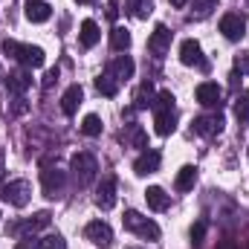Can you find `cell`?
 I'll return each instance as SVG.
<instances>
[{
	"instance_id": "cell-1",
	"label": "cell",
	"mask_w": 249,
	"mask_h": 249,
	"mask_svg": "<svg viewBox=\"0 0 249 249\" xmlns=\"http://www.w3.org/2000/svg\"><path fill=\"white\" fill-rule=\"evenodd\" d=\"M177 127V107H174V93L171 90H160L157 93V105H154V130L160 136L174 133Z\"/></svg>"
},
{
	"instance_id": "cell-2",
	"label": "cell",
	"mask_w": 249,
	"mask_h": 249,
	"mask_svg": "<svg viewBox=\"0 0 249 249\" xmlns=\"http://www.w3.org/2000/svg\"><path fill=\"white\" fill-rule=\"evenodd\" d=\"M3 53L9 55V58H15V61H20L23 67H44L47 61V55H44V50L41 47H32V44H18V41H3Z\"/></svg>"
},
{
	"instance_id": "cell-3",
	"label": "cell",
	"mask_w": 249,
	"mask_h": 249,
	"mask_svg": "<svg viewBox=\"0 0 249 249\" xmlns=\"http://www.w3.org/2000/svg\"><path fill=\"white\" fill-rule=\"evenodd\" d=\"M122 223H124L127 232H133V235H139V238H145V241H160V226H157L151 217L139 214L136 209H127V212H124Z\"/></svg>"
},
{
	"instance_id": "cell-4",
	"label": "cell",
	"mask_w": 249,
	"mask_h": 249,
	"mask_svg": "<svg viewBox=\"0 0 249 249\" xmlns=\"http://www.w3.org/2000/svg\"><path fill=\"white\" fill-rule=\"evenodd\" d=\"M70 171H72V180L75 186H90L96 180V171H99V162L93 154H75L70 160Z\"/></svg>"
},
{
	"instance_id": "cell-5",
	"label": "cell",
	"mask_w": 249,
	"mask_h": 249,
	"mask_svg": "<svg viewBox=\"0 0 249 249\" xmlns=\"http://www.w3.org/2000/svg\"><path fill=\"white\" fill-rule=\"evenodd\" d=\"M0 197H3L9 206L23 209V206L29 203V197H32V186H29L26 180H9L6 186H0Z\"/></svg>"
},
{
	"instance_id": "cell-6",
	"label": "cell",
	"mask_w": 249,
	"mask_h": 249,
	"mask_svg": "<svg viewBox=\"0 0 249 249\" xmlns=\"http://www.w3.org/2000/svg\"><path fill=\"white\" fill-rule=\"evenodd\" d=\"M64 183H67V174L61 168L44 162V168H41V188H44V194L47 197H58L64 191Z\"/></svg>"
},
{
	"instance_id": "cell-7",
	"label": "cell",
	"mask_w": 249,
	"mask_h": 249,
	"mask_svg": "<svg viewBox=\"0 0 249 249\" xmlns=\"http://www.w3.org/2000/svg\"><path fill=\"white\" fill-rule=\"evenodd\" d=\"M50 226V212H38L35 217H26V220H18V223H9L6 232L18 235V238H26V235H35L38 229H47Z\"/></svg>"
},
{
	"instance_id": "cell-8",
	"label": "cell",
	"mask_w": 249,
	"mask_h": 249,
	"mask_svg": "<svg viewBox=\"0 0 249 249\" xmlns=\"http://www.w3.org/2000/svg\"><path fill=\"white\" fill-rule=\"evenodd\" d=\"M84 238L87 241H93L96 247H110L113 244V229L105 223V220H90L87 226H84Z\"/></svg>"
},
{
	"instance_id": "cell-9",
	"label": "cell",
	"mask_w": 249,
	"mask_h": 249,
	"mask_svg": "<svg viewBox=\"0 0 249 249\" xmlns=\"http://www.w3.org/2000/svg\"><path fill=\"white\" fill-rule=\"evenodd\" d=\"M220 32H223L226 41H241L247 35V20L241 15H235V12H229V15L220 18Z\"/></svg>"
},
{
	"instance_id": "cell-10",
	"label": "cell",
	"mask_w": 249,
	"mask_h": 249,
	"mask_svg": "<svg viewBox=\"0 0 249 249\" xmlns=\"http://www.w3.org/2000/svg\"><path fill=\"white\" fill-rule=\"evenodd\" d=\"M160 162H162L160 151H154V148H145V151L136 157V162H133V171H136L139 177H148V174H157V171H160Z\"/></svg>"
},
{
	"instance_id": "cell-11",
	"label": "cell",
	"mask_w": 249,
	"mask_h": 249,
	"mask_svg": "<svg viewBox=\"0 0 249 249\" xmlns=\"http://www.w3.org/2000/svg\"><path fill=\"white\" fill-rule=\"evenodd\" d=\"M180 61L186 64V67H200V70H206V67H209L206 58H203L200 44H197L194 38H186V41L180 44Z\"/></svg>"
},
{
	"instance_id": "cell-12",
	"label": "cell",
	"mask_w": 249,
	"mask_h": 249,
	"mask_svg": "<svg viewBox=\"0 0 249 249\" xmlns=\"http://www.w3.org/2000/svg\"><path fill=\"white\" fill-rule=\"evenodd\" d=\"M148 50H151L157 58L171 50V29H168L165 23H157V29H154L151 38H148Z\"/></svg>"
},
{
	"instance_id": "cell-13",
	"label": "cell",
	"mask_w": 249,
	"mask_h": 249,
	"mask_svg": "<svg viewBox=\"0 0 249 249\" xmlns=\"http://www.w3.org/2000/svg\"><path fill=\"white\" fill-rule=\"evenodd\" d=\"M194 96H197V102H200L203 107H220V96H223V90H220L217 81H203V84H197Z\"/></svg>"
},
{
	"instance_id": "cell-14",
	"label": "cell",
	"mask_w": 249,
	"mask_h": 249,
	"mask_svg": "<svg viewBox=\"0 0 249 249\" xmlns=\"http://www.w3.org/2000/svg\"><path fill=\"white\" fill-rule=\"evenodd\" d=\"M96 206L102 209V212H107V209H113L116 206V180L113 177H105L99 188H96Z\"/></svg>"
},
{
	"instance_id": "cell-15",
	"label": "cell",
	"mask_w": 249,
	"mask_h": 249,
	"mask_svg": "<svg viewBox=\"0 0 249 249\" xmlns=\"http://www.w3.org/2000/svg\"><path fill=\"white\" fill-rule=\"evenodd\" d=\"M194 133H200V136H217L220 130H223V116L220 113H214V116H197L194 122Z\"/></svg>"
},
{
	"instance_id": "cell-16",
	"label": "cell",
	"mask_w": 249,
	"mask_h": 249,
	"mask_svg": "<svg viewBox=\"0 0 249 249\" xmlns=\"http://www.w3.org/2000/svg\"><path fill=\"white\" fill-rule=\"evenodd\" d=\"M29 87H32V72H26V70H15V72L6 75V90H9L12 96H23Z\"/></svg>"
},
{
	"instance_id": "cell-17",
	"label": "cell",
	"mask_w": 249,
	"mask_h": 249,
	"mask_svg": "<svg viewBox=\"0 0 249 249\" xmlns=\"http://www.w3.org/2000/svg\"><path fill=\"white\" fill-rule=\"evenodd\" d=\"M154 105H157V90H154L151 81H142L133 93V107L136 110H148V107L154 110Z\"/></svg>"
},
{
	"instance_id": "cell-18",
	"label": "cell",
	"mask_w": 249,
	"mask_h": 249,
	"mask_svg": "<svg viewBox=\"0 0 249 249\" xmlns=\"http://www.w3.org/2000/svg\"><path fill=\"white\" fill-rule=\"evenodd\" d=\"M81 99H84V90H81L78 84H70V87L64 90V96H61V110H64V116H72V113L78 110Z\"/></svg>"
},
{
	"instance_id": "cell-19",
	"label": "cell",
	"mask_w": 249,
	"mask_h": 249,
	"mask_svg": "<svg viewBox=\"0 0 249 249\" xmlns=\"http://www.w3.org/2000/svg\"><path fill=\"white\" fill-rule=\"evenodd\" d=\"M23 9H26V20H32V23H44L53 15V6L44 3V0H26Z\"/></svg>"
},
{
	"instance_id": "cell-20",
	"label": "cell",
	"mask_w": 249,
	"mask_h": 249,
	"mask_svg": "<svg viewBox=\"0 0 249 249\" xmlns=\"http://www.w3.org/2000/svg\"><path fill=\"white\" fill-rule=\"evenodd\" d=\"M113 75H116V81L122 84V81H127V78H133V70H136V64H133V58L130 55H119V58H113L110 61V67H107Z\"/></svg>"
},
{
	"instance_id": "cell-21",
	"label": "cell",
	"mask_w": 249,
	"mask_h": 249,
	"mask_svg": "<svg viewBox=\"0 0 249 249\" xmlns=\"http://www.w3.org/2000/svg\"><path fill=\"white\" fill-rule=\"evenodd\" d=\"M145 200H148V206H151L154 212H165V209L171 206V197L165 194V188H160V186L148 188V191H145Z\"/></svg>"
},
{
	"instance_id": "cell-22",
	"label": "cell",
	"mask_w": 249,
	"mask_h": 249,
	"mask_svg": "<svg viewBox=\"0 0 249 249\" xmlns=\"http://www.w3.org/2000/svg\"><path fill=\"white\" fill-rule=\"evenodd\" d=\"M78 38H81V47H84V50H93V47L99 44V38H102V32H99V23H96V20H84V23H81V32H78Z\"/></svg>"
},
{
	"instance_id": "cell-23",
	"label": "cell",
	"mask_w": 249,
	"mask_h": 249,
	"mask_svg": "<svg viewBox=\"0 0 249 249\" xmlns=\"http://www.w3.org/2000/svg\"><path fill=\"white\" fill-rule=\"evenodd\" d=\"M96 90L102 93V96H107V99H113L116 93H119V81H116V75L110 72V70H105L99 78H96Z\"/></svg>"
},
{
	"instance_id": "cell-24",
	"label": "cell",
	"mask_w": 249,
	"mask_h": 249,
	"mask_svg": "<svg viewBox=\"0 0 249 249\" xmlns=\"http://www.w3.org/2000/svg\"><path fill=\"white\" fill-rule=\"evenodd\" d=\"M194 183H197V168H194V165H183V168L177 171V180H174L177 191H191Z\"/></svg>"
},
{
	"instance_id": "cell-25",
	"label": "cell",
	"mask_w": 249,
	"mask_h": 249,
	"mask_svg": "<svg viewBox=\"0 0 249 249\" xmlns=\"http://www.w3.org/2000/svg\"><path fill=\"white\" fill-rule=\"evenodd\" d=\"M124 6H127L124 12H130L133 18H142V20L154 12V0H124Z\"/></svg>"
},
{
	"instance_id": "cell-26",
	"label": "cell",
	"mask_w": 249,
	"mask_h": 249,
	"mask_svg": "<svg viewBox=\"0 0 249 249\" xmlns=\"http://www.w3.org/2000/svg\"><path fill=\"white\" fill-rule=\"evenodd\" d=\"M110 47H113L116 53H127V47H130V32H127L124 26H113V32H110Z\"/></svg>"
},
{
	"instance_id": "cell-27",
	"label": "cell",
	"mask_w": 249,
	"mask_h": 249,
	"mask_svg": "<svg viewBox=\"0 0 249 249\" xmlns=\"http://www.w3.org/2000/svg\"><path fill=\"white\" fill-rule=\"evenodd\" d=\"M217 9V0H194L191 3V20H203Z\"/></svg>"
},
{
	"instance_id": "cell-28",
	"label": "cell",
	"mask_w": 249,
	"mask_h": 249,
	"mask_svg": "<svg viewBox=\"0 0 249 249\" xmlns=\"http://www.w3.org/2000/svg\"><path fill=\"white\" fill-rule=\"evenodd\" d=\"M124 142H130L133 148H148V136H145V130H142V124H130L127 127V133H124Z\"/></svg>"
},
{
	"instance_id": "cell-29",
	"label": "cell",
	"mask_w": 249,
	"mask_h": 249,
	"mask_svg": "<svg viewBox=\"0 0 249 249\" xmlns=\"http://www.w3.org/2000/svg\"><path fill=\"white\" fill-rule=\"evenodd\" d=\"M102 127H105L102 119H99L96 113H90V116H84V122H81V133H84V136H99Z\"/></svg>"
},
{
	"instance_id": "cell-30",
	"label": "cell",
	"mask_w": 249,
	"mask_h": 249,
	"mask_svg": "<svg viewBox=\"0 0 249 249\" xmlns=\"http://www.w3.org/2000/svg\"><path fill=\"white\" fill-rule=\"evenodd\" d=\"M235 116H238L241 124H249V93L238 96V102H235Z\"/></svg>"
},
{
	"instance_id": "cell-31",
	"label": "cell",
	"mask_w": 249,
	"mask_h": 249,
	"mask_svg": "<svg viewBox=\"0 0 249 249\" xmlns=\"http://www.w3.org/2000/svg\"><path fill=\"white\" fill-rule=\"evenodd\" d=\"M41 249H67V241L58 232H50L47 238H41Z\"/></svg>"
},
{
	"instance_id": "cell-32",
	"label": "cell",
	"mask_w": 249,
	"mask_h": 249,
	"mask_svg": "<svg viewBox=\"0 0 249 249\" xmlns=\"http://www.w3.org/2000/svg\"><path fill=\"white\" fill-rule=\"evenodd\" d=\"M203 238H206V223L203 220H197L194 226H191V247H203Z\"/></svg>"
},
{
	"instance_id": "cell-33",
	"label": "cell",
	"mask_w": 249,
	"mask_h": 249,
	"mask_svg": "<svg viewBox=\"0 0 249 249\" xmlns=\"http://www.w3.org/2000/svg\"><path fill=\"white\" fill-rule=\"evenodd\" d=\"M15 249H41V241H38L35 235H26V238H20V244Z\"/></svg>"
},
{
	"instance_id": "cell-34",
	"label": "cell",
	"mask_w": 249,
	"mask_h": 249,
	"mask_svg": "<svg viewBox=\"0 0 249 249\" xmlns=\"http://www.w3.org/2000/svg\"><path fill=\"white\" fill-rule=\"evenodd\" d=\"M235 70H238V72H247V75H249V53H241V55L235 58Z\"/></svg>"
},
{
	"instance_id": "cell-35",
	"label": "cell",
	"mask_w": 249,
	"mask_h": 249,
	"mask_svg": "<svg viewBox=\"0 0 249 249\" xmlns=\"http://www.w3.org/2000/svg\"><path fill=\"white\" fill-rule=\"evenodd\" d=\"M116 15H119V0H107V18L116 20Z\"/></svg>"
},
{
	"instance_id": "cell-36",
	"label": "cell",
	"mask_w": 249,
	"mask_h": 249,
	"mask_svg": "<svg viewBox=\"0 0 249 249\" xmlns=\"http://www.w3.org/2000/svg\"><path fill=\"white\" fill-rule=\"evenodd\" d=\"M217 249H238V244H235L232 238H223V241L217 244Z\"/></svg>"
},
{
	"instance_id": "cell-37",
	"label": "cell",
	"mask_w": 249,
	"mask_h": 249,
	"mask_svg": "<svg viewBox=\"0 0 249 249\" xmlns=\"http://www.w3.org/2000/svg\"><path fill=\"white\" fill-rule=\"evenodd\" d=\"M23 110H26V105H23V99L18 96V102H15V113H23Z\"/></svg>"
},
{
	"instance_id": "cell-38",
	"label": "cell",
	"mask_w": 249,
	"mask_h": 249,
	"mask_svg": "<svg viewBox=\"0 0 249 249\" xmlns=\"http://www.w3.org/2000/svg\"><path fill=\"white\" fill-rule=\"evenodd\" d=\"M188 0H171V6H177V9H180V6H186Z\"/></svg>"
},
{
	"instance_id": "cell-39",
	"label": "cell",
	"mask_w": 249,
	"mask_h": 249,
	"mask_svg": "<svg viewBox=\"0 0 249 249\" xmlns=\"http://www.w3.org/2000/svg\"><path fill=\"white\" fill-rule=\"evenodd\" d=\"M75 3H81V6H87V3H96V0H75Z\"/></svg>"
}]
</instances>
